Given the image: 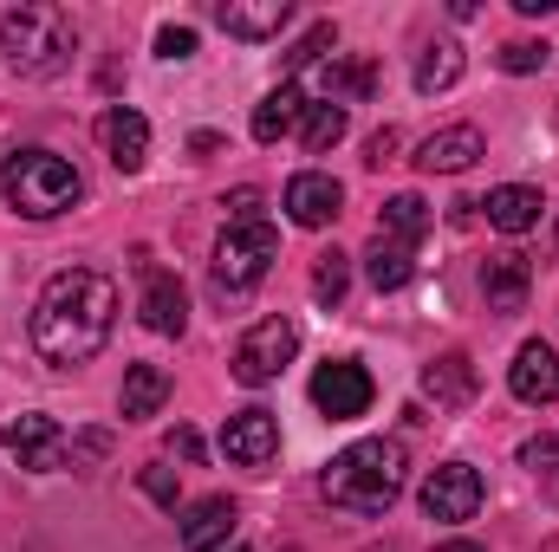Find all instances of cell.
Here are the masks:
<instances>
[{
	"mask_svg": "<svg viewBox=\"0 0 559 552\" xmlns=\"http://www.w3.org/2000/svg\"><path fill=\"white\" fill-rule=\"evenodd\" d=\"M404 475H411V455H404V442H384V435H371V442H352V448H338L319 488H325V501H332L338 514L378 520V514H391V507H397V494H404Z\"/></svg>",
	"mask_w": 559,
	"mask_h": 552,
	"instance_id": "7a4b0ae2",
	"label": "cell"
},
{
	"mask_svg": "<svg viewBox=\"0 0 559 552\" xmlns=\"http://www.w3.org/2000/svg\"><path fill=\"white\" fill-rule=\"evenodd\" d=\"M0 195H7V208L26 215V221H59V215H72V208L85 202V176H79L59 149L26 143V149H7V163H0Z\"/></svg>",
	"mask_w": 559,
	"mask_h": 552,
	"instance_id": "3957f363",
	"label": "cell"
},
{
	"mask_svg": "<svg viewBox=\"0 0 559 552\" xmlns=\"http://www.w3.org/2000/svg\"><path fill=\"white\" fill-rule=\"evenodd\" d=\"M274 261H280V235L267 228V221L228 228V235L215 241V286H222V292H248V286L267 279Z\"/></svg>",
	"mask_w": 559,
	"mask_h": 552,
	"instance_id": "8992f818",
	"label": "cell"
},
{
	"mask_svg": "<svg viewBox=\"0 0 559 552\" xmlns=\"http://www.w3.org/2000/svg\"><path fill=\"white\" fill-rule=\"evenodd\" d=\"M488 228H501V235H527L534 221H540V189H527V182H501V189H488Z\"/></svg>",
	"mask_w": 559,
	"mask_h": 552,
	"instance_id": "ffe728a7",
	"label": "cell"
},
{
	"mask_svg": "<svg viewBox=\"0 0 559 552\" xmlns=\"http://www.w3.org/2000/svg\"><path fill=\"white\" fill-rule=\"evenodd\" d=\"M215 26H222L228 39L261 46V39H280V33L293 26V0H222V7H215Z\"/></svg>",
	"mask_w": 559,
	"mask_h": 552,
	"instance_id": "4fadbf2b",
	"label": "cell"
},
{
	"mask_svg": "<svg viewBox=\"0 0 559 552\" xmlns=\"http://www.w3.org/2000/svg\"><path fill=\"white\" fill-rule=\"evenodd\" d=\"M475 156H488V143L475 124H449V131H436V137L417 143V169L423 176H462Z\"/></svg>",
	"mask_w": 559,
	"mask_h": 552,
	"instance_id": "e0dca14e",
	"label": "cell"
},
{
	"mask_svg": "<svg viewBox=\"0 0 559 552\" xmlns=\"http://www.w3.org/2000/svg\"><path fill=\"white\" fill-rule=\"evenodd\" d=\"M163 404H169V371L163 364H131L124 371V397H118L124 422H143V416H156Z\"/></svg>",
	"mask_w": 559,
	"mask_h": 552,
	"instance_id": "cb8c5ba5",
	"label": "cell"
},
{
	"mask_svg": "<svg viewBox=\"0 0 559 552\" xmlns=\"http://www.w3.org/2000/svg\"><path fill=\"white\" fill-rule=\"evenodd\" d=\"M429 228H436V215H429V202H423V195H411V189H404V195H391V202H384L378 235H397V241H411V248H417Z\"/></svg>",
	"mask_w": 559,
	"mask_h": 552,
	"instance_id": "484cf974",
	"label": "cell"
},
{
	"mask_svg": "<svg viewBox=\"0 0 559 552\" xmlns=\"http://www.w3.org/2000/svg\"><path fill=\"white\" fill-rule=\"evenodd\" d=\"M176 540H182V552H222L228 540H235V501H228V494L189 501V507H182Z\"/></svg>",
	"mask_w": 559,
	"mask_h": 552,
	"instance_id": "2e32d148",
	"label": "cell"
},
{
	"mask_svg": "<svg viewBox=\"0 0 559 552\" xmlns=\"http://www.w3.org/2000/svg\"><path fill=\"white\" fill-rule=\"evenodd\" d=\"M436 552H481V547H475V540H442Z\"/></svg>",
	"mask_w": 559,
	"mask_h": 552,
	"instance_id": "d590c367",
	"label": "cell"
},
{
	"mask_svg": "<svg viewBox=\"0 0 559 552\" xmlns=\"http://www.w3.org/2000/svg\"><path fill=\"white\" fill-rule=\"evenodd\" d=\"M423 397H436V410H462V404L475 397V364H468V351L436 358V364L423 371Z\"/></svg>",
	"mask_w": 559,
	"mask_h": 552,
	"instance_id": "7402d4cb",
	"label": "cell"
},
{
	"mask_svg": "<svg viewBox=\"0 0 559 552\" xmlns=\"http://www.w3.org/2000/svg\"><path fill=\"white\" fill-rule=\"evenodd\" d=\"M371 397H378V384H371V371L352 364V358H332V364H319V377H312V410L325 416V422H358V416L371 410Z\"/></svg>",
	"mask_w": 559,
	"mask_h": 552,
	"instance_id": "9c48e42d",
	"label": "cell"
},
{
	"mask_svg": "<svg viewBox=\"0 0 559 552\" xmlns=\"http://www.w3.org/2000/svg\"><path fill=\"white\" fill-rule=\"evenodd\" d=\"M455 79H462V46H455V39H436V46H423L417 52V92L423 98L449 92Z\"/></svg>",
	"mask_w": 559,
	"mask_h": 552,
	"instance_id": "d4e9b609",
	"label": "cell"
},
{
	"mask_svg": "<svg viewBox=\"0 0 559 552\" xmlns=\"http://www.w3.org/2000/svg\"><path fill=\"white\" fill-rule=\"evenodd\" d=\"M293 351H299V325L274 312V319H261V325H248V332H241V345H235L228 371H235V384L261 391V384H274L280 371L293 364Z\"/></svg>",
	"mask_w": 559,
	"mask_h": 552,
	"instance_id": "5b68a950",
	"label": "cell"
},
{
	"mask_svg": "<svg viewBox=\"0 0 559 552\" xmlns=\"http://www.w3.org/2000/svg\"><path fill=\"white\" fill-rule=\"evenodd\" d=\"M138 481H143V494H150L156 507H169V514H176V475H169V468H143Z\"/></svg>",
	"mask_w": 559,
	"mask_h": 552,
	"instance_id": "1f68e13d",
	"label": "cell"
},
{
	"mask_svg": "<svg viewBox=\"0 0 559 552\" xmlns=\"http://www.w3.org/2000/svg\"><path fill=\"white\" fill-rule=\"evenodd\" d=\"M345 286H352V261L332 248V254H319V267H312V299L319 305H338L345 299Z\"/></svg>",
	"mask_w": 559,
	"mask_h": 552,
	"instance_id": "83f0119b",
	"label": "cell"
},
{
	"mask_svg": "<svg viewBox=\"0 0 559 552\" xmlns=\"http://www.w3.org/2000/svg\"><path fill=\"white\" fill-rule=\"evenodd\" d=\"M423 514L429 520H442V527H462V520H475L481 514V475L468 468V461H442V468H429L417 488Z\"/></svg>",
	"mask_w": 559,
	"mask_h": 552,
	"instance_id": "52a82bcc",
	"label": "cell"
},
{
	"mask_svg": "<svg viewBox=\"0 0 559 552\" xmlns=\"http://www.w3.org/2000/svg\"><path fill=\"white\" fill-rule=\"evenodd\" d=\"M299 228H332L338 221V208H345V189L325 176V169H299L293 182H286V202H280Z\"/></svg>",
	"mask_w": 559,
	"mask_h": 552,
	"instance_id": "7c38bea8",
	"label": "cell"
},
{
	"mask_svg": "<svg viewBox=\"0 0 559 552\" xmlns=\"http://www.w3.org/2000/svg\"><path fill=\"white\" fill-rule=\"evenodd\" d=\"M222 552H248V547H222Z\"/></svg>",
	"mask_w": 559,
	"mask_h": 552,
	"instance_id": "8d00e7d4",
	"label": "cell"
},
{
	"mask_svg": "<svg viewBox=\"0 0 559 552\" xmlns=\"http://www.w3.org/2000/svg\"><path fill=\"white\" fill-rule=\"evenodd\" d=\"M508 391L521 397V404H559V351L547 338H527L521 351H514V364H508Z\"/></svg>",
	"mask_w": 559,
	"mask_h": 552,
	"instance_id": "8fae6325",
	"label": "cell"
},
{
	"mask_svg": "<svg viewBox=\"0 0 559 552\" xmlns=\"http://www.w3.org/2000/svg\"><path fill=\"white\" fill-rule=\"evenodd\" d=\"M527 286H534V261L527 254H488V267H481V292H488V312H521L527 305Z\"/></svg>",
	"mask_w": 559,
	"mask_h": 552,
	"instance_id": "d6986e66",
	"label": "cell"
},
{
	"mask_svg": "<svg viewBox=\"0 0 559 552\" xmlns=\"http://www.w3.org/2000/svg\"><path fill=\"white\" fill-rule=\"evenodd\" d=\"M547 52H554L547 39H508V46H501V72L527 79V72H540V65H547Z\"/></svg>",
	"mask_w": 559,
	"mask_h": 552,
	"instance_id": "f1b7e54d",
	"label": "cell"
},
{
	"mask_svg": "<svg viewBox=\"0 0 559 552\" xmlns=\"http://www.w3.org/2000/svg\"><path fill=\"white\" fill-rule=\"evenodd\" d=\"M391 149H397V131H391V124H384V131H378V137L365 143V163H371V169H384V163H391Z\"/></svg>",
	"mask_w": 559,
	"mask_h": 552,
	"instance_id": "836d02e7",
	"label": "cell"
},
{
	"mask_svg": "<svg viewBox=\"0 0 559 552\" xmlns=\"http://www.w3.org/2000/svg\"><path fill=\"white\" fill-rule=\"evenodd\" d=\"M156 52L163 59H195V26H163L156 33Z\"/></svg>",
	"mask_w": 559,
	"mask_h": 552,
	"instance_id": "f546056e",
	"label": "cell"
},
{
	"mask_svg": "<svg viewBox=\"0 0 559 552\" xmlns=\"http://www.w3.org/2000/svg\"><path fill=\"white\" fill-rule=\"evenodd\" d=\"M521 468H554V435H534V442H521Z\"/></svg>",
	"mask_w": 559,
	"mask_h": 552,
	"instance_id": "d6a6232c",
	"label": "cell"
},
{
	"mask_svg": "<svg viewBox=\"0 0 559 552\" xmlns=\"http://www.w3.org/2000/svg\"><path fill=\"white\" fill-rule=\"evenodd\" d=\"M138 312H143V325H150L156 338H182V325H189V292H182V279L163 274V267H143Z\"/></svg>",
	"mask_w": 559,
	"mask_h": 552,
	"instance_id": "5bb4252c",
	"label": "cell"
},
{
	"mask_svg": "<svg viewBox=\"0 0 559 552\" xmlns=\"http://www.w3.org/2000/svg\"><path fill=\"white\" fill-rule=\"evenodd\" d=\"M98 143H105V156L131 176V169H143V156H150V118L131 111V105H111V111L98 118Z\"/></svg>",
	"mask_w": 559,
	"mask_h": 552,
	"instance_id": "ac0fdd59",
	"label": "cell"
},
{
	"mask_svg": "<svg viewBox=\"0 0 559 552\" xmlns=\"http://www.w3.org/2000/svg\"><path fill=\"white\" fill-rule=\"evenodd\" d=\"M299 124H306V92L299 85H280V92H267L254 105V143H280V137H293Z\"/></svg>",
	"mask_w": 559,
	"mask_h": 552,
	"instance_id": "603a6c76",
	"label": "cell"
},
{
	"mask_svg": "<svg viewBox=\"0 0 559 552\" xmlns=\"http://www.w3.org/2000/svg\"><path fill=\"white\" fill-rule=\"evenodd\" d=\"M222 455L235 468H267L280 455V422L274 410H235L222 422Z\"/></svg>",
	"mask_w": 559,
	"mask_h": 552,
	"instance_id": "30bf717a",
	"label": "cell"
},
{
	"mask_svg": "<svg viewBox=\"0 0 559 552\" xmlns=\"http://www.w3.org/2000/svg\"><path fill=\"white\" fill-rule=\"evenodd\" d=\"M169 455H182V461H202V435H195V429H169Z\"/></svg>",
	"mask_w": 559,
	"mask_h": 552,
	"instance_id": "e575fe53",
	"label": "cell"
},
{
	"mask_svg": "<svg viewBox=\"0 0 559 552\" xmlns=\"http://www.w3.org/2000/svg\"><path fill=\"white\" fill-rule=\"evenodd\" d=\"M365 279H371L378 292L411 286V279H417V248H411V241H397V235H378V241L365 248Z\"/></svg>",
	"mask_w": 559,
	"mask_h": 552,
	"instance_id": "44dd1931",
	"label": "cell"
},
{
	"mask_svg": "<svg viewBox=\"0 0 559 552\" xmlns=\"http://www.w3.org/2000/svg\"><path fill=\"white\" fill-rule=\"evenodd\" d=\"M378 92V65H352L345 52H325V59H312V98L319 105H352V98H371Z\"/></svg>",
	"mask_w": 559,
	"mask_h": 552,
	"instance_id": "9a60e30c",
	"label": "cell"
},
{
	"mask_svg": "<svg viewBox=\"0 0 559 552\" xmlns=\"http://www.w3.org/2000/svg\"><path fill=\"white\" fill-rule=\"evenodd\" d=\"M118 332V279L98 267H66L39 286L33 305V351L46 371H79L92 364Z\"/></svg>",
	"mask_w": 559,
	"mask_h": 552,
	"instance_id": "6da1fadb",
	"label": "cell"
},
{
	"mask_svg": "<svg viewBox=\"0 0 559 552\" xmlns=\"http://www.w3.org/2000/svg\"><path fill=\"white\" fill-rule=\"evenodd\" d=\"M222 208H228V228H248V221H261V189H235Z\"/></svg>",
	"mask_w": 559,
	"mask_h": 552,
	"instance_id": "4dcf8cb0",
	"label": "cell"
},
{
	"mask_svg": "<svg viewBox=\"0 0 559 552\" xmlns=\"http://www.w3.org/2000/svg\"><path fill=\"white\" fill-rule=\"evenodd\" d=\"M0 52L20 79H59L79 52V26L66 7L52 0H26V7H7L0 13Z\"/></svg>",
	"mask_w": 559,
	"mask_h": 552,
	"instance_id": "277c9868",
	"label": "cell"
},
{
	"mask_svg": "<svg viewBox=\"0 0 559 552\" xmlns=\"http://www.w3.org/2000/svg\"><path fill=\"white\" fill-rule=\"evenodd\" d=\"M345 124H352V118H345L338 105H306V124H299V143H306L312 156H325L332 143L345 137Z\"/></svg>",
	"mask_w": 559,
	"mask_h": 552,
	"instance_id": "4316f807",
	"label": "cell"
},
{
	"mask_svg": "<svg viewBox=\"0 0 559 552\" xmlns=\"http://www.w3.org/2000/svg\"><path fill=\"white\" fill-rule=\"evenodd\" d=\"M0 442H7V455L20 461V468H33V475H52V468H66L72 461V435L59 429V416H13L7 429H0Z\"/></svg>",
	"mask_w": 559,
	"mask_h": 552,
	"instance_id": "ba28073f",
	"label": "cell"
}]
</instances>
